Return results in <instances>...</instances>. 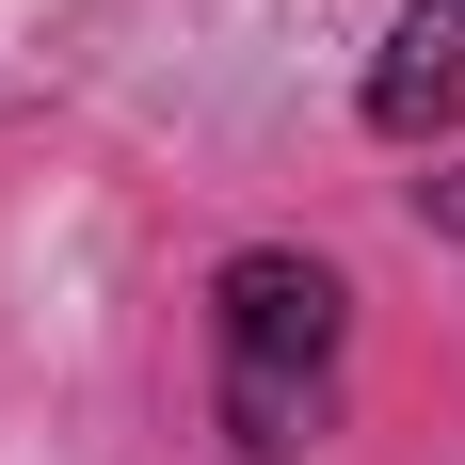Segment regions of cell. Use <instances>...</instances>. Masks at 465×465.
<instances>
[{
	"label": "cell",
	"instance_id": "6da1fadb",
	"mask_svg": "<svg viewBox=\"0 0 465 465\" xmlns=\"http://www.w3.org/2000/svg\"><path fill=\"white\" fill-rule=\"evenodd\" d=\"M337 353H353V289L322 257H289V241L225 257V289H209V370H225V433L257 465H289V450L337 433Z\"/></svg>",
	"mask_w": 465,
	"mask_h": 465
},
{
	"label": "cell",
	"instance_id": "7a4b0ae2",
	"mask_svg": "<svg viewBox=\"0 0 465 465\" xmlns=\"http://www.w3.org/2000/svg\"><path fill=\"white\" fill-rule=\"evenodd\" d=\"M450 113H465V0H401V33H385V64H370V129L418 144V129H450Z\"/></svg>",
	"mask_w": 465,
	"mask_h": 465
},
{
	"label": "cell",
	"instance_id": "3957f363",
	"mask_svg": "<svg viewBox=\"0 0 465 465\" xmlns=\"http://www.w3.org/2000/svg\"><path fill=\"white\" fill-rule=\"evenodd\" d=\"M418 225H433V241H465V161H433V177H418Z\"/></svg>",
	"mask_w": 465,
	"mask_h": 465
}]
</instances>
